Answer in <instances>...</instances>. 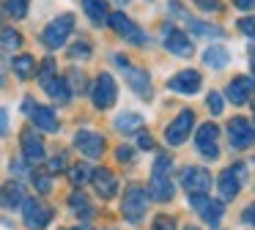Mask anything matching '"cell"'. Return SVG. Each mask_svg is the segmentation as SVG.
Returning <instances> with one entry per match:
<instances>
[{
	"instance_id": "obj_1",
	"label": "cell",
	"mask_w": 255,
	"mask_h": 230,
	"mask_svg": "<svg viewBox=\"0 0 255 230\" xmlns=\"http://www.w3.org/2000/svg\"><path fill=\"white\" fill-rule=\"evenodd\" d=\"M145 211H148V192H145V186L132 184L121 200V214L129 222H140L145 217Z\"/></svg>"
},
{
	"instance_id": "obj_2",
	"label": "cell",
	"mask_w": 255,
	"mask_h": 230,
	"mask_svg": "<svg viewBox=\"0 0 255 230\" xmlns=\"http://www.w3.org/2000/svg\"><path fill=\"white\" fill-rule=\"evenodd\" d=\"M72 30H74V16L72 14H61V16H55V19L44 27L41 41H44V47H50V49H61L63 44L69 41Z\"/></svg>"
},
{
	"instance_id": "obj_3",
	"label": "cell",
	"mask_w": 255,
	"mask_h": 230,
	"mask_svg": "<svg viewBox=\"0 0 255 230\" xmlns=\"http://www.w3.org/2000/svg\"><path fill=\"white\" fill-rule=\"evenodd\" d=\"M52 219V208L39 197H25L22 200V222L28 230H44Z\"/></svg>"
},
{
	"instance_id": "obj_4",
	"label": "cell",
	"mask_w": 255,
	"mask_h": 230,
	"mask_svg": "<svg viewBox=\"0 0 255 230\" xmlns=\"http://www.w3.org/2000/svg\"><path fill=\"white\" fill-rule=\"evenodd\" d=\"M91 99H94V107H99V110H110L113 104H116L118 85L107 71H102V74L96 77L94 88H91Z\"/></svg>"
},
{
	"instance_id": "obj_5",
	"label": "cell",
	"mask_w": 255,
	"mask_h": 230,
	"mask_svg": "<svg viewBox=\"0 0 255 230\" xmlns=\"http://www.w3.org/2000/svg\"><path fill=\"white\" fill-rule=\"evenodd\" d=\"M189 206L198 211V217L203 219L206 225H211V228H217L222 219V211H225V206H222V200H214V197L209 195H189Z\"/></svg>"
},
{
	"instance_id": "obj_6",
	"label": "cell",
	"mask_w": 255,
	"mask_h": 230,
	"mask_svg": "<svg viewBox=\"0 0 255 230\" xmlns=\"http://www.w3.org/2000/svg\"><path fill=\"white\" fill-rule=\"evenodd\" d=\"M162 44H165L167 52L178 55V58H189V55L195 52L189 36L184 30H178L176 25H165V27H162Z\"/></svg>"
},
{
	"instance_id": "obj_7",
	"label": "cell",
	"mask_w": 255,
	"mask_h": 230,
	"mask_svg": "<svg viewBox=\"0 0 255 230\" xmlns=\"http://www.w3.org/2000/svg\"><path fill=\"white\" fill-rule=\"evenodd\" d=\"M107 25H110L118 36H124L127 41H132V44H145V41H148V33H145L143 27H137L127 14H121V11L107 16Z\"/></svg>"
},
{
	"instance_id": "obj_8",
	"label": "cell",
	"mask_w": 255,
	"mask_h": 230,
	"mask_svg": "<svg viewBox=\"0 0 255 230\" xmlns=\"http://www.w3.org/2000/svg\"><path fill=\"white\" fill-rule=\"evenodd\" d=\"M195 148H198L206 159H217L220 156V129H217L214 123H203L195 131Z\"/></svg>"
},
{
	"instance_id": "obj_9",
	"label": "cell",
	"mask_w": 255,
	"mask_h": 230,
	"mask_svg": "<svg viewBox=\"0 0 255 230\" xmlns=\"http://www.w3.org/2000/svg\"><path fill=\"white\" fill-rule=\"evenodd\" d=\"M74 148L88 159H99L105 153V137L94 129H80L74 134Z\"/></svg>"
},
{
	"instance_id": "obj_10",
	"label": "cell",
	"mask_w": 255,
	"mask_h": 230,
	"mask_svg": "<svg viewBox=\"0 0 255 230\" xmlns=\"http://www.w3.org/2000/svg\"><path fill=\"white\" fill-rule=\"evenodd\" d=\"M195 126V115L192 110H181V113L173 118V123L165 129V140L167 145H181L184 140L189 137V129Z\"/></svg>"
},
{
	"instance_id": "obj_11",
	"label": "cell",
	"mask_w": 255,
	"mask_h": 230,
	"mask_svg": "<svg viewBox=\"0 0 255 230\" xmlns=\"http://www.w3.org/2000/svg\"><path fill=\"white\" fill-rule=\"evenodd\" d=\"M200 85H203V80H200V71H195V69H181L178 74H173L170 80H167V88L176 91V93H184V96L198 93Z\"/></svg>"
},
{
	"instance_id": "obj_12",
	"label": "cell",
	"mask_w": 255,
	"mask_h": 230,
	"mask_svg": "<svg viewBox=\"0 0 255 230\" xmlns=\"http://www.w3.org/2000/svg\"><path fill=\"white\" fill-rule=\"evenodd\" d=\"M244 164H233V167H228V170H222V175H220V195H222V200H233V197L239 195V189H242V181H244Z\"/></svg>"
},
{
	"instance_id": "obj_13",
	"label": "cell",
	"mask_w": 255,
	"mask_h": 230,
	"mask_svg": "<svg viewBox=\"0 0 255 230\" xmlns=\"http://www.w3.org/2000/svg\"><path fill=\"white\" fill-rule=\"evenodd\" d=\"M181 186L187 189V195H206L211 189V175L203 167H187L181 173Z\"/></svg>"
},
{
	"instance_id": "obj_14",
	"label": "cell",
	"mask_w": 255,
	"mask_h": 230,
	"mask_svg": "<svg viewBox=\"0 0 255 230\" xmlns=\"http://www.w3.org/2000/svg\"><path fill=\"white\" fill-rule=\"evenodd\" d=\"M228 140H231L233 148H247L255 140L253 123L247 118H231L228 120Z\"/></svg>"
},
{
	"instance_id": "obj_15",
	"label": "cell",
	"mask_w": 255,
	"mask_h": 230,
	"mask_svg": "<svg viewBox=\"0 0 255 230\" xmlns=\"http://www.w3.org/2000/svg\"><path fill=\"white\" fill-rule=\"evenodd\" d=\"M28 115H30V120H33V126H36V129H41V131H50V134H55V131L61 129V123H58V115H55V110H52V107L33 104Z\"/></svg>"
},
{
	"instance_id": "obj_16",
	"label": "cell",
	"mask_w": 255,
	"mask_h": 230,
	"mask_svg": "<svg viewBox=\"0 0 255 230\" xmlns=\"http://www.w3.org/2000/svg\"><path fill=\"white\" fill-rule=\"evenodd\" d=\"M124 77H127V85L132 88L137 96L151 99V77L145 69H134V66H124Z\"/></svg>"
},
{
	"instance_id": "obj_17",
	"label": "cell",
	"mask_w": 255,
	"mask_h": 230,
	"mask_svg": "<svg viewBox=\"0 0 255 230\" xmlns=\"http://www.w3.org/2000/svg\"><path fill=\"white\" fill-rule=\"evenodd\" d=\"M91 181H94V189L99 197H113L118 192V181H116V175H113V170H107V167L94 170V173H91Z\"/></svg>"
},
{
	"instance_id": "obj_18",
	"label": "cell",
	"mask_w": 255,
	"mask_h": 230,
	"mask_svg": "<svg viewBox=\"0 0 255 230\" xmlns=\"http://www.w3.org/2000/svg\"><path fill=\"white\" fill-rule=\"evenodd\" d=\"M22 153H25L28 162H41V159H44V142L36 134V129L22 131Z\"/></svg>"
},
{
	"instance_id": "obj_19",
	"label": "cell",
	"mask_w": 255,
	"mask_h": 230,
	"mask_svg": "<svg viewBox=\"0 0 255 230\" xmlns=\"http://www.w3.org/2000/svg\"><path fill=\"white\" fill-rule=\"evenodd\" d=\"M148 195H154V200L165 203L173 197V181L167 173H151V184H148Z\"/></svg>"
},
{
	"instance_id": "obj_20",
	"label": "cell",
	"mask_w": 255,
	"mask_h": 230,
	"mask_svg": "<svg viewBox=\"0 0 255 230\" xmlns=\"http://www.w3.org/2000/svg\"><path fill=\"white\" fill-rule=\"evenodd\" d=\"M228 99H231L233 104H247L250 102V93H253V82L247 80V77H233L231 82H228Z\"/></svg>"
},
{
	"instance_id": "obj_21",
	"label": "cell",
	"mask_w": 255,
	"mask_h": 230,
	"mask_svg": "<svg viewBox=\"0 0 255 230\" xmlns=\"http://www.w3.org/2000/svg\"><path fill=\"white\" fill-rule=\"evenodd\" d=\"M22 200H25V186H22V184H17V181H8V184L0 186V203H3L6 208L22 206Z\"/></svg>"
},
{
	"instance_id": "obj_22",
	"label": "cell",
	"mask_w": 255,
	"mask_h": 230,
	"mask_svg": "<svg viewBox=\"0 0 255 230\" xmlns=\"http://www.w3.org/2000/svg\"><path fill=\"white\" fill-rule=\"evenodd\" d=\"M203 63L209 66V69H225V66L231 63V52H228L225 47H220V44H211L203 52Z\"/></svg>"
},
{
	"instance_id": "obj_23",
	"label": "cell",
	"mask_w": 255,
	"mask_h": 230,
	"mask_svg": "<svg viewBox=\"0 0 255 230\" xmlns=\"http://www.w3.org/2000/svg\"><path fill=\"white\" fill-rule=\"evenodd\" d=\"M116 129L121 134H134V131L143 129V115L140 113H121L116 118Z\"/></svg>"
},
{
	"instance_id": "obj_24",
	"label": "cell",
	"mask_w": 255,
	"mask_h": 230,
	"mask_svg": "<svg viewBox=\"0 0 255 230\" xmlns=\"http://www.w3.org/2000/svg\"><path fill=\"white\" fill-rule=\"evenodd\" d=\"M83 11L88 14V19L94 22V25H105L107 22V5L105 0H83Z\"/></svg>"
},
{
	"instance_id": "obj_25",
	"label": "cell",
	"mask_w": 255,
	"mask_h": 230,
	"mask_svg": "<svg viewBox=\"0 0 255 230\" xmlns=\"http://www.w3.org/2000/svg\"><path fill=\"white\" fill-rule=\"evenodd\" d=\"M69 208H72L74 217H80V219H91V217H94V206H91V200L83 195V192H74V195L69 197Z\"/></svg>"
},
{
	"instance_id": "obj_26",
	"label": "cell",
	"mask_w": 255,
	"mask_h": 230,
	"mask_svg": "<svg viewBox=\"0 0 255 230\" xmlns=\"http://www.w3.org/2000/svg\"><path fill=\"white\" fill-rule=\"evenodd\" d=\"M44 91L50 93L52 99H55V102H69V99H72V91H69V85H66V80H61V77H55V80H50L44 85Z\"/></svg>"
},
{
	"instance_id": "obj_27",
	"label": "cell",
	"mask_w": 255,
	"mask_h": 230,
	"mask_svg": "<svg viewBox=\"0 0 255 230\" xmlns=\"http://www.w3.org/2000/svg\"><path fill=\"white\" fill-rule=\"evenodd\" d=\"M189 30H192L195 36H209V38L225 36V30H222L220 25H206V22H200V19H189Z\"/></svg>"
},
{
	"instance_id": "obj_28",
	"label": "cell",
	"mask_w": 255,
	"mask_h": 230,
	"mask_svg": "<svg viewBox=\"0 0 255 230\" xmlns=\"http://www.w3.org/2000/svg\"><path fill=\"white\" fill-rule=\"evenodd\" d=\"M14 74L19 77V80H28L30 74H33V69H36V60L30 58V55H19V58H14Z\"/></svg>"
},
{
	"instance_id": "obj_29",
	"label": "cell",
	"mask_w": 255,
	"mask_h": 230,
	"mask_svg": "<svg viewBox=\"0 0 255 230\" xmlns=\"http://www.w3.org/2000/svg\"><path fill=\"white\" fill-rule=\"evenodd\" d=\"M19 44H22V36H19L14 27H3L0 30V47H6V49H17Z\"/></svg>"
},
{
	"instance_id": "obj_30",
	"label": "cell",
	"mask_w": 255,
	"mask_h": 230,
	"mask_svg": "<svg viewBox=\"0 0 255 230\" xmlns=\"http://www.w3.org/2000/svg\"><path fill=\"white\" fill-rule=\"evenodd\" d=\"M6 14L11 19H25L28 16V0H6Z\"/></svg>"
},
{
	"instance_id": "obj_31",
	"label": "cell",
	"mask_w": 255,
	"mask_h": 230,
	"mask_svg": "<svg viewBox=\"0 0 255 230\" xmlns=\"http://www.w3.org/2000/svg\"><path fill=\"white\" fill-rule=\"evenodd\" d=\"M69 178H72V184L83 186L85 181H91V170L85 164H74V167H69Z\"/></svg>"
},
{
	"instance_id": "obj_32",
	"label": "cell",
	"mask_w": 255,
	"mask_h": 230,
	"mask_svg": "<svg viewBox=\"0 0 255 230\" xmlns=\"http://www.w3.org/2000/svg\"><path fill=\"white\" fill-rule=\"evenodd\" d=\"M55 77H58L55 60H44V63H41V69H39V82H41V88H44L50 80H55Z\"/></svg>"
},
{
	"instance_id": "obj_33",
	"label": "cell",
	"mask_w": 255,
	"mask_h": 230,
	"mask_svg": "<svg viewBox=\"0 0 255 230\" xmlns=\"http://www.w3.org/2000/svg\"><path fill=\"white\" fill-rule=\"evenodd\" d=\"M206 104H209V110L214 115H220L222 110H225V107H222V93H217V91H211L209 96H206Z\"/></svg>"
},
{
	"instance_id": "obj_34",
	"label": "cell",
	"mask_w": 255,
	"mask_h": 230,
	"mask_svg": "<svg viewBox=\"0 0 255 230\" xmlns=\"http://www.w3.org/2000/svg\"><path fill=\"white\" fill-rule=\"evenodd\" d=\"M151 230H176V219L173 217H156Z\"/></svg>"
},
{
	"instance_id": "obj_35",
	"label": "cell",
	"mask_w": 255,
	"mask_h": 230,
	"mask_svg": "<svg viewBox=\"0 0 255 230\" xmlns=\"http://www.w3.org/2000/svg\"><path fill=\"white\" fill-rule=\"evenodd\" d=\"M239 30H242L244 36L255 38V16H244V19L239 22Z\"/></svg>"
},
{
	"instance_id": "obj_36",
	"label": "cell",
	"mask_w": 255,
	"mask_h": 230,
	"mask_svg": "<svg viewBox=\"0 0 255 230\" xmlns=\"http://www.w3.org/2000/svg\"><path fill=\"white\" fill-rule=\"evenodd\" d=\"M33 184H36V189H39L41 195H47V192H50V186H52L50 178H47L44 173H36V175H33Z\"/></svg>"
},
{
	"instance_id": "obj_37",
	"label": "cell",
	"mask_w": 255,
	"mask_h": 230,
	"mask_svg": "<svg viewBox=\"0 0 255 230\" xmlns=\"http://www.w3.org/2000/svg\"><path fill=\"white\" fill-rule=\"evenodd\" d=\"M195 5H198V8H203V11H222V3L220 0H195Z\"/></svg>"
},
{
	"instance_id": "obj_38",
	"label": "cell",
	"mask_w": 255,
	"mask_h": 230,
	"mask_svg": "<svg viewBox=\"0 0 255 230\" xmlns=\"http://www.w3.org/2000/svg\"><path fill=\"white\" fill-rule=\"evenodd\" d=\"M88 55H91V47H88V44H77V47H72V49H69V58H88Z\"/></svg>"
},
{
	"instance_id": "obj_39",
	"label": "cell",
	"mask_w": 255,
	"mask_h": 230,
	"mask_svg": "<svg viewBox=\"0 0 255 230\" xmlns=\"http://www.w3.org/2000/svg\"><path fill=\"white\" fill-rule=\"evenodd\" d=\"M116 156H118V162H132V148H129V145L116 148Z\"/></svg>"
},
{
	"instance_id": "obj_40",
	"label": "cell",
	"mask_w": 255,
	"mask_h": 230,
	"mask_svg": "<svg viewBox=\"0 0 255 230\" xmlns=\"http://www.w3.org/2000/svg\"><path fill=\"white\" fill-rule=\"evenodd\" d=\"M63 167H66V153H58V156L50 162V170L55 173V170H63Z\"/></svg>"
},
{
	"instance_id": "obj_41",
	"label": "cell",
	"mask_w": 255,
	"mask_h": 230,
	"mask_svg": "<svg viewBox=\"0 0 255 230\" xmlns=\"http://www.w3.org/2000/svg\"><path fill=\"white\" fill-rule=\"evenodd\" d=\"M8 131V110L0 107V134H6Z\"/></svg>"
},
{
	"instance_id": "obj_42",
	"label": "cell",
	"mask_w": 255,
	"mask_h": 230,
	"mask_svg": "<svg viewBox=\"0 0 255 230\" xmlns=\"http://www.w3.org/2000/svg\"><path fill=\"white\" fill-rule=\"evenodd\" d=\"M244 222H247V225H253V228H255V203H253V206H247V208H244Z\"/></svg>"
},
{
	"instance_id": "obj_43",
	"label": "cell",
	"mask_w": 255,
	"mask_h": 230,
	"mask_svg": "<svg viewBox=\"0 0 255 230\" xmlns=\"http://www.w3.org/2000/svg\"><path fill=\"white\" fill-rule=\"evenodd\" d=\"M137 142H140V148H154V140H151V134H140Z\"/></svg>"
},
{
	"instance_id": "obj_44",
	"label": "cell",
	"mask_w": 255,
	"mask_h": 230,
	"mask_svg": "<svg viewBox=\"0 0 255 230\" xmlns=\"http://www.w3.org/2000/svg\"><path fill=\"white\" fill-rule=\"evenodd\" d=\"M233 3H236L239 8H253V5H255V0H233Z\"/></svg>"
},
{
	"instance_id": "obj_45",
	"label": "cell",
	"mask_w": 255,
	"mask_h": 230,
	"mask_svg": "<svg viewBox=\"0 0 255 230\" xmlns=\"http://www.w3.org/2000/svg\"><path fill=\"white\" fill-rule=\"evenodd\" d=\"M3 82H6V63L0 60V88H3Z\"/></svg>"
},
{
	"instance_id": "obj_46",
	"label": "cell",
	"mask_w": 255,
	"mask_h": 230,
	"mask_svg": "<svg viewBox=\"0 0 255 230\" xmlns=\"http://www.w3.org/2000/svg\"><path fill=\"white\" fill-rule=\"evenodd\" d=\"M250 71H253V77H255V58H253V63H250Z\"/></svg>"
},
{
	"instance_id": "obj_47",
	"label": "cell",
	"mask_w": 255,
	"mask_h": 230,
	"mask_svg": "<svg viewBox=\"0 0 255 230\" xmlns=\"http://www.w3.org/2000/svg\"><path fill=\"white\" fill-rule=\"evenodd\" d=\"M184 230H198V228H195V225H187V228H184Z\"/></svg>"
},
{
	"instance_id": "obj_48",
	"label": "cell",
	"mask_w": 255,
	"mask_h": 230,
	"mask_svg": "<svg viewBox=\"0 0 255 230\" xmlns=\"http://www.w3.org/2000/svg\"><path fill=\"white\" fill-rule=\"evenodd\" d=\"M116 3H121V5H127V3H129V0H116Z\"/></svg>"
},
{
	"instance_id": "obj_49",
	"label": "cell",
	"mask_w": 255,
	"mask_h": 230,
	"mask_svg": "<svg viewBox=\"0 0 255 230\" xmlns=\"http://www.w3.org/2000/svg\"><path fill=\"white\" fill-rule=\"evenodd\" d=\"M72 230H91V228H72Z\"/></svg>"
},
{
	"instance_id": "obj_50",
	"label": "cell",
	"mask_w": 255,
	"mask_h": 230,
	"mask_svg": "<svg viewBox=\"0 0 255 230\" xmlns=\"http://www.w3.org/2000/svg\"><path fill=\"white\" fill-rule=\"evenodd\" d=\"M253 134H255V123H253Z\"/></svg>"
},
{
	"instance_id": "obj_51",
	"label": "cell",
	"mask_w": 255,
	"mask_h": 230,
	"mask_svg": "<svg viewBox=\"0 0 255 230\" xmlns=\"http://www.w3.org/2000/svg\"><path fill=\"white\" fill-rule=\"evenodd\" d=\"M253 110H255V99H253Z\"/></svg>"
}]
</instances>
